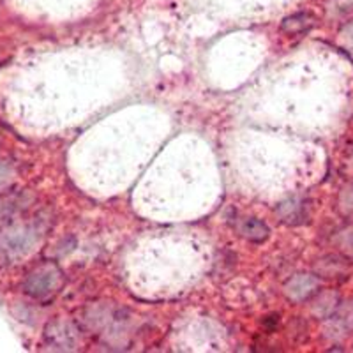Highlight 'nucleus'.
<instances>
[{"mask_svg":"<svg viewBox=\"0 0 353 353\" xmlns=\"http://www.w3.org/2000/svg\"><path fill=\"white\" fill-rule=\"evenodd\" d=\"M62 286H64V272L59 265L52 261L39 265L25 281V290L34 299L53 297L57 292H61Z\"/></svg>","mask_w":353,"mask_h":353,"instance_id":"f257e3e1","label":"nucleus"},{"mask_svg":"<svg viewBox=\"0 0 353 353\" xmlns=\"http://www.w3.org/2000/svg\"><path fill=\"white\" fill-rule=\"evenodd\" d=\"M39 239V233L34 228H21L12 232L8 237V249L14 251H25V249H30V245L36 244V241Z\"/></svg>","mask_w":353,"mask_h":353,"instance_id":"0eeeda50","label":"nucleus"},{"mask_svg":"<svg viewBox=\"0 0 353 353\" xmlns=\"http://www.w3.org/2000/svg\"><path fill=\"white\" fill-rule=\"evenodd\" d=\"M276 212L286 225H299L307 217V205L302 198H288L286 201L279 203Z\"/></svg>","mask_w":353,"mask_h":353,"instance_id":"39448f33","label":"nucleus"},{"mask_svg":"<svg viewBox=\"0 0 353 353\" xmlns=\"http://www.w3.org/2000/svg\"><path fill=\"white\" fill-rule=\"evenodd\" d=\"M237 232L241 237H244L249 242H254V244H261L270 235L269 226L265 225L263 221L254 219V217H244V219L239 221Z\"/></svg>","mask_w":353,"mask_h":353,"instance_id":"20e7f679","label":"nucleus"},{"mask_svg":"<svg viewBox=\"0 0 353 353\" xmlns=\"http://www.w3.org/2000/svg\"><path fill=\"white\" fill-rule=\"evenodd\" d=\"M339 248L345 251L346 254L353 256V228L346 230L339 235Z\"/></svg>","mask_w":353,"mask_h":353,"instance_id":"6e6552de","label":"nucleus"},{"mask_svg":"<svg viewBox=\"0 0 353 353\" xmlns=\"http://www.w3.org/2000/svg\"><path fill=\"white\" fill-rule=\"evenodd\" d=\"M320 290V281L309 274H299V276L288 279L285 285V295L293 302H304L311 299Z\"/></svg>","mask_w":353,"mask_h":353,"instance_id":"7ed1b4c3","label":"nucleus"},{"mask_svg":"<svg viewBox=\"0 0 353 353\" xmlns=\"http://www.w3.org/2000/svg\"><path fill=\"white\" fill-rule=\"evenodd\" d=\"M313 25L314 20L311 14H307V12H299V14H293V17H288L283 20L281 30L285 34H288V36H299L302 32H307Z\"/></svg>","mask_w":353,"mask_h":353,"instance_id":"423d86ee","label":"nucleus"},{"mask_svg":"<svg viewBox=\"0 0 353 353\" xmlns=\"http://www.w3.org/2000/svg\"><path fill=\"white\" fill-rule=\"evenodd\" d=\"M44 337L53 350L71 352V350H77L78 343H80V330L77 329L72 321L55 320L46 327Z\"/></svg>","mask_w":353,"mask_h":353,"instance_id":"f03ea898","label":"nucleus"}]
</instances>
